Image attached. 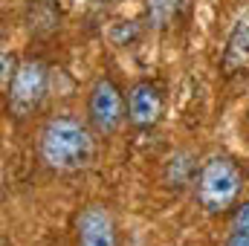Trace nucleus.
<instances>
[{
    "mask_svg": "<svg viewBox=\"0 0 249 246\" xmlns=\"http://www.w3.org/2000/svg\"><path fill=\"white\" fill-rule=\"evenodd\" d=\"M90 122H81L70 113L50 116L38 133V157L50 171L72 174L93 162L96 157V139Z\"/></svg>",
    "mask_w": 249,
    "mask_h": 246,
    "instance_id": "nucleus-1",
    "label": "nucleus"
},
{
    "mask_svg": "<svg viewBox=\"0 0 249 246\" xmlns=\"http://www.w3.org/2000/svg\"><path fill=\"white\" fill-rule=\"evenodd\" d=\"M244 188V171L241 165L226 154H212L200 162L194 174V197L200 209L209 214H223L235 206L238 194Z\"/></svg>",
    "mask_w": 249,
    "mask_h": 246,
    "instance_id": "nucleus-2",
    "label": "nucleus"
},
{
    "mask_svg": "<svg viewBox=\"0 0 249 246\" xmlns=\"http://www.w3.org/2000/svg\"><path fill=\"white\" fill-rule=\"evenodd\" d=\"M50 90V67L41 58H26L18 67L12 87L6 90V107L15 119H29L47 99Z\"/></svg>",
    "mask_w": 249,
    "mask_h": 246,
    "instance_id": "nucleus-3",
    "label": "nucleus"
},
{
    "mask_svg": "<svg viewBox=\"0 0 249 246\" xmlns=\"http://www.w3.org/2000/svg\"><path fill=\"white\" fill-rule=\"evenodd\" d=\"M127 116V102L110 78H96L87 90V122L96 136H113Z\"/></svg>",
    "mask_w": 249,
    "mask_h": 246,
    "instance_id": "nucleus-4",
    "label": "nucleus"
},
{
    "mask_svg": "<svg viewBox=\"0 0 249 246\" xmlns=\"http://www.w3.org/2000/svg\"><path fill=\"white\" fill-rule=\"evenodd\" d=\"M75 246H119L116 220L107 206H84L75 217Z\"/></svg>",
    "mask_w": 249,
    "mask_h": 246,
    "instance_id": "nucleus-5",
    "label": "nucleus"
},
{
    "mask_svg": "<svg viewBox=\"0 0 249 246\" xmlns=\"http://www.w3.org/2000/svg\"><path fill=\"white\" fill-rule=\"evenodd\" d=\"M162 93L151 81H136L127 90V122L139 130H151L154 124L162 119Z\"/></svg>",
    "mask_w": 249,
    "mask_h": 246,
    "instance_id": "nucleus-6",
    "label": "nucleus"
},
{
    "mask_svg": "<svg viewBox=\"0 0 249 246\" xmlns=\"http://www.w3.org/2000/svg\"><path fill=\"white\" fill-rule=\"evenodd\" d=\"M220 67L226 75H235V72H247L249 70V12H244L229 38H226V47H223V55H220Z\"/></svg>",
    "mask_w": 249,
    "mask_h": 246,
    "instance_id": "nucleus-7",
    "label": "nucleus"
},
{
    "mask_svg": "<svg viewBox=\"0 0 249 246\" xmlns=\"http://www.w3.org/2000/svg\"><path fill=\"white\" fill-rule=\"evenodd\" d=\"M142 6H145L148 26L160 32V29H168L177 20V15L186 9L188 3L186 0H142Z\"/></svg>",
    "mask_w": 249,
    "mask_h": 246,
    "instance_id": "nucleus-8",
    "label": "nucleus"
},
{
    "mask_svg": "<svg viewBox=\"0 0 249 246\" xmlns=\"http://www.w3.org/2000/svg\"><path fill=\"white\" fill-rule=\"evenodd\" d=\"M3 70H0V84H3V93L12 87V81H15V75H18V67H20V61H15V55L9 53V50H3Z\"/></svg>",
    "mask_w": 249,
    "mask_h": 246,
    "instance_id": "nucleus-9",
    "label": "nucleus"
},
{
    "mask_svg": "<svg viewBox=\"0 0 249 246\" xmlns=\"http://www.w3.org/2000/svg\"><path fill=\"white\" fill-rule=\"evenodd\" d=\"M229 232H238V235H249V200H244L235 214H232V223H229Z\"/></svg>",
    "mask_w": 249,
    "mask_h": 246,
    "instance_id": "nucleus-10",
    "label": "nucleus"
},
{
    "mask_svg": "<svg viewBox=\"0 0 249 246\" xmlns=\"http://www.w3.org/2000/svg\"><path fill=\"white\" fill-rule=\"evenodd\" d=\"M223 246H249V235H238V232H229L226 244Z\"/></svg>",
    "mask_w": 249,
    "mask_h": 246,
    "instance_id": "nucleus-11",
    "label": "nucleus"
}]
</instances>
